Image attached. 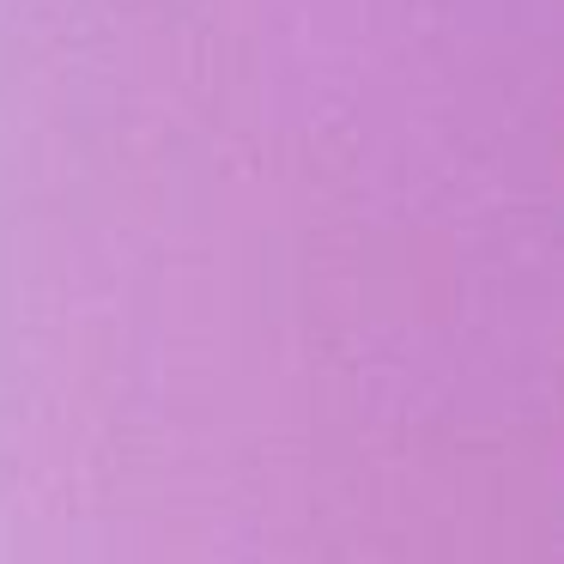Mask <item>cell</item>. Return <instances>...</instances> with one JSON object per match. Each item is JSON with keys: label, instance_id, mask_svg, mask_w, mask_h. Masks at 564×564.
I'll use <instances>...</instances> for the list:
<instances>
[]
</instances>
